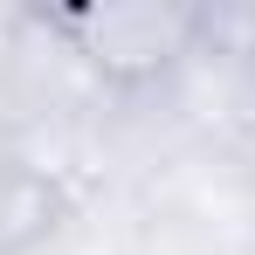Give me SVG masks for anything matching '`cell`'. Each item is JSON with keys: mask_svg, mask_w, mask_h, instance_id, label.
<instances>
[{"mask_svg": "<svg viewBox=\"0 0 255 255\" xmlns=\"http://www.w3.org/2000/svg\"><path fill=\"white\" fill-rule=\"evenodd\" d=\"M55 28L111 83H145V76H159L172 55L186 48L193 14H172V7H97V14H62Z\"/></svg>", "mask_w": 255, "mask_h": 255, "instance_id": "1", "label": "cell"}]
</instances>
